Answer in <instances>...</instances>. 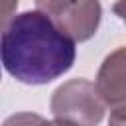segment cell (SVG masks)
I'll list each match as a JSON object with an SVG mask.
<instances>
[{"mask_svg":"<svg viewBox=\"0 0 126 126\" xmlns=\"http://www.w3.org/2000/svg\"><path fill=\"white\" fill-rule=\"evenodd\" d=\"M69 4H71V0H35L37 10H41V12L49 14L51 18L59 16V14H61Z\"/></svg>","mask_w":126,"mask_h":126,"instance_id":"8992f818","label":"cell"},{"mask_svg":"<svg viewBox=\"0 0 126 126\" xmlns=\"http://www.w3.org/2000/svg\"><path fill=\"white\" fill-rule=\"evenodd\" d=\"M45 118L33 112H16L4 120L2 126H43Z\"/></svg>","mask_w":126,"mask_h":126,"instance_id":"5b68a950","label":"cell"},{"mask_svg":"<svg viewBox=\"0 0 126 126\" xmlns=\"http://www.w3.org/2000/svg\"><path fill=\"white\" fill-rule=\"evenodd\" d=\"M94 85L106 106L112 108L120 102H126V45L104 57L98 67Z\"/></svg>","mask_w":126,"mask_h":126,"instance_id":"277c9868","label":"cell"},{"mask_svg":"<svg viewBox=\"0 0 126 126\" xmlns=\"http://www.w3.org/2000/svg\"><path fill=\"white\" fill-rule=\"evenodd\" d=\"M16 6H18V0H4V16H2L4 22L10 18V14H12V10H14Z\"/></svg>","mask_w":126,"mask_h":126,"instance_id":"9c48e42d","label":"cell"},{"mask_svg":"<svg viewBox=\"0 0 126 126\" xmlns=\"http://www.w3.org/2000/svg\"><path fill=\"white\" fill-rule=\"evenodd\" d=\"M43 126H77V124L67 122V120H59V118H55V120H45V122H43Z\"/></svg>","mask_w":126,"mask_h":126,"instance_id":"30bf717a","label":"cell"},{"mask_svg":"<svg viewBox=\"0 0 126 126\" xmlns=\"http://www.w3.org/2000/svg\"><path fill=\"white\" fill-rule=\"evenodd\" d=\"M75 55V39L41 10L16 14L4 24L0 39L2 65L20 83H51L73 67Z\"/></svg>","mask_w":126,"mask_h":126,"instance_id":"6da1fadb","label":"cell"},{"mask_svg":"<svg viewBox=\"0 0 126 126\" xmlns=\"http://www.w3.org/2000/svg\"><path fill=\"white\" fill-rule=\"evenodd\" d=\"M112 12L126 24V0H116V2L112 4Z\"/></svg>","mask_w":126,"mask_h":126,"instance_id":"ba28073f","label":"cell"},{"mask_svg":"<svg viewBox=\"0 0 126 126\" xmlns=\"http://www.w3.org/2000/svg\"><path fill=\"white\" fill-rule=\"evenodd\" d=\"M100 18L102 6L98 0H71V4L53 20L75 41H87L96 33Z\"/></svg>","mask_w":126,"mask_h":126,"instance_id":"3957f363","label":"cell"},{"mask_svg":"<svg viewBox=\"0 0 126 126\" xmlns=\"http://www.w3.org/2000/svg\"><path fill=\"white\" fill-rule=\"evenodd\" d=\"M49 108L59 120L77 126H98L104 118L106 102L94 83L87 79H71L53 91Z\"/></svg>","mask_w":126,"mask_h":126,"instance_id":"7a4b0ae2","label":"cell"},{"mask_svg":"<svg viewBox=\"0 0 126 126\" xmlns=\"http://www.w3.org/2000/svg\"><path fill=\"white\" fill-rule=\"evenodd\" d=\"M108 126H126V102H120L110 108Z\"/></svg>","mask_w":126,"mask_h":126,"instance_id":"52a82bcc","label":"cell"}]
</instances>
